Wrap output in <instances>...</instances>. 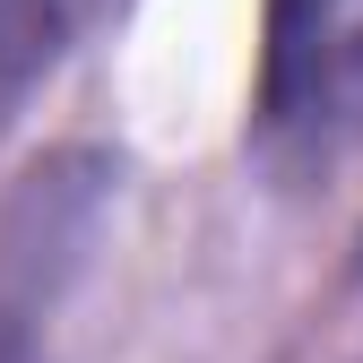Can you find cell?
Masks as SVG:
<instances>
[{"instance_id": "obj_1", "label": "cell", "mask_w": 363, "mask_h": 363, "mask_svg": "<svg viewBox=\"0 0 363 363\" xmlns=\"http://www.w3.org/2000/svg\"><path fill=\"white\" fill-rule=\"evenodd\" d=\"M354 139H363V0H268L259 156L286 182H311Z\"/></svg>"}, {"instance_id": "obj_2", "label": "cell", "mask_w": 363, "mask_h": 363, "mask_svg": "<svg viewBox=\"0 0 363 363\" xmlns=\"http://www.w3.org/2000/svg\"><path fill=\"white\" fill-rule=\"evenodd\" d=\"M104 0H0V130L18 121V104L61 69V52L96 26Z\"/></svg>"}, {"instance_id": "obj_3", "label": "cell", "mask_w": 363, "mask_h": 363, "mask_svg": "<svg viewBox=\"0 0 363 363\" xmlns=\"http://www.w3.org/2000/svg\"><path fill=\"white\" fill-rule=\"evenodd\" d=\"M0 363H43V354H35V346H26L18 329H0Z\"/></svg>"}]
</instances>
